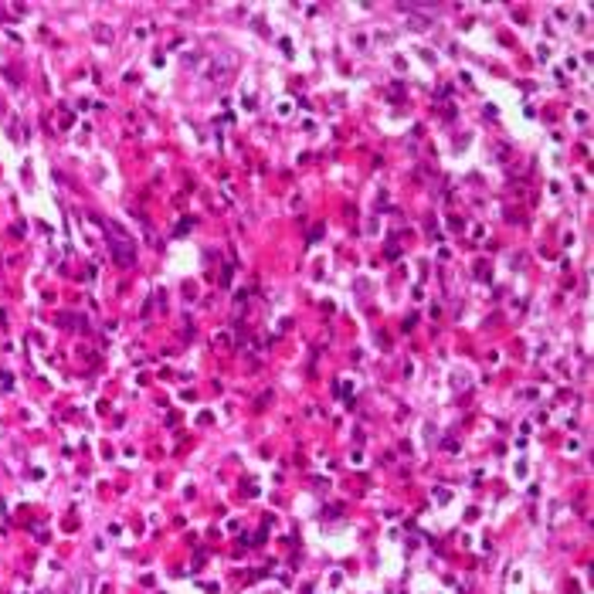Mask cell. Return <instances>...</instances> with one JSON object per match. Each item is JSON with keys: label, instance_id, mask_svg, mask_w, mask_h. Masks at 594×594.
I'll return each instance as SVG.
<instances>
[{"label": "cell", "instance_id": "1", "mask_svg": "<svg viewBox=\"0 0 594 594\" xmlns=\"http://www.w3.org/2000/svg\"><path fill=\"white\" fill-rule=\"evenodd\" d=\"M109 235L116 238V241H113V248H116V258L126 265V262L133 258V241H129V235H126L119 224H109Z\"/></svg>", "mask_w": 594, "mask_h": 594}]
</instances>
